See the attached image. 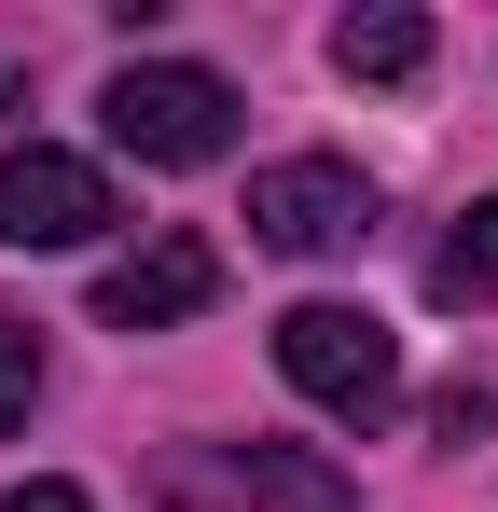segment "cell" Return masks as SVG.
I'll return each instance as SVG.
<instances>
[{
    "label": "cell",
    "mask_w": 498,
    "mask_h": 512,
    "mask_svg": "<svg viewBox=\"0 0 498 512\" xmlns=\"http://www.w3.org/2000/svg\"><path fill=\"white\" fill-rule=\"evenodd\" d=\"M97 111H111V139H125L139 167H222V153H236V84L194 70V56H125Z\"/></svg>",
    "instance_id": "cell-1"
},
{
    "label": "cell",
    "mask_w": 498,
    "mask_h": 512,
    "mask_svg": "<svg viewBox=\"0 0 498 512\" xmlns=\"http://www.w3.org/2000/svg\"><path fill=\"white\" fill-rule=\"evenodd\" d=\"M277 374H291L319 416L374 429L402 402V333H388L374 305H291V319H277Z\"/></svg>",
    "instance_id": "cell-2"
},
{
    "label": "cell",
    "mask_w": 498,
    "mask_h": 512,
    "mask_svg": "<svg viewBox=\"0 0 498 512\" xmlns=\"http://www.w3.org/2000/svg\"><path fill=\"white\" fill-rule=\"evenodd\" d=\"M374 236V180L346 153H291V167L249 180V250H291V263H332Z\"/></svg>",
    "instance_id": "cell-3"
},
{
    "label": "cell",
    "mask_w": 498,
    "mask_h": 512,
    "mask_svg": "<svg viewBox=\"0 0 498 512\" xmlns=\"http://www.w3.org/2000/svg\"><path fill=\"white\" fill-rule=\"evenodd\" d=\"M125 208H111V167H83L56 139H14L0 153V250H97Z\"/></svg>",
    "instance_id": "cell-4"
},
{
    "label": "cell",
    "mask_w": 498,
    "mask_h": 512,
    "mask_svg": "<svg viewBox=\"0 0 498 512\" xmlns=\"http://www.w3.org/2000/svg\"><path fill=\"white\" fill-rule=\"evenodd\" d=\"M208 305H222V250L180 236V222L97 263V319H111V333H180V319H208Z\"/></svg>",
    "instance_id": "cell-5"
},
{
    "label": "cell",
    "mask_w": 498,
    "mask_h": 512,
    "mask_svg": "<svg viewBox=\"0 0 498 512\" xmlns=\"http://www.w3.org/2000/svg\"><path fill=\"white\" fill-rule=\"evenodd\" d=\"M222 485L249 512H360V485L332 457H305V443H222Z\"/></svg>",
    "instance_id": "cell-6"
},
{
    "label": "cell",
    "mask_w": 498,
    "mask_h": 512,
    "mask_svg": "<svg viewBox=\"0 0 498 512\" xmlns=\"http://www.w3.org/2000/svg\"><path fill=\"white\" fill-rule=\"evenodd\" d=\"M332 70H346V84H415V70H429V14H415V0L346 14V28H332Z\"/></svg>",
    "instance_id": "cell-7"
},
{
    "label": "cell",
    "mask_w": 498,
    "mask_h": 512,
    "mask_svg": "<svg viewBox=\"0 0 498 512\" xmlns=\"http://www.w3.org/2000/svg\"><path fill=\"white\" fill-rule=\"evenodd\" d=\"M429 291H443V305H498V194L443 236V250H429Z\"/></svg>",
    "instance_id": "cell-8"
},
{
    "label": "cell",
    "mask_w": 498,
    "mask_h": 512,
    "mask_svg": "<svg viewBox=\"0 0 498 512\" xmlns=\"http://www.w3.org/2000/svg\"><path fill=\"white\" fill-rule=\"evenodd\" d=\"M28 402H42V333H28V319H0V443L28 429Z\"/></svg>",
    "instance_id": "cell-9"
},
{
    "label": "cell",
    "mask_w": 498,
    "mask_h": 512,
    "mask_svg": "<svg viewBox=\"0 0 498 512\" xmlns=\"http://www.w3.org/2000/svg\"><path fill=\"white\" fill-rule=\"evenodd\" d=\"M429 416H443V443H485V429H498V402H485V388H443Z\"/></svg>",
    "instance_id": "cell-10"
},
{
    "label": "cell",
    "mask_w": 498,
    "mask_h": 512,
    "mask_svg": "<svg viewBox=\"0 0 498 512\" xmlns=\"http://www.w3.org/2000/svg\"><path fill=\"white\" fill-rule=\"evenodd\" d=\"M0 512H97V499H83V485H56V471H28V485H14Z\"/></svg>",
    "instance_id": "cell-11"
}]
</instances>
